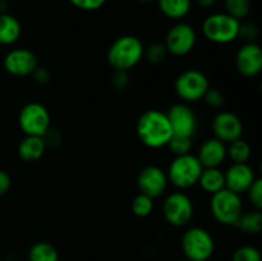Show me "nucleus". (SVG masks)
<instances>
[{
    "mask_svg": "<svg viewBox=\"0 0 262 261\" xmlns=\"http://www.w3.org/2000/svg\"><path fill=\"white\" fill-rule=\"evenodd\" d=\"M136 132L141 142L150 148L165 147L173 136L168 117L158 109L146 110L140 115Z\"/></svg>",
    "mask_w": 262,
    "mask_h": 261,
    "instance_id": "obj_1",
    "label": "nucleus"
},
{
    "mask_svg": "<svg viewBox=\"0 0 262 261\" xmlns=\"http://www.w3.org/2000/svg\"><path fill=\"white\" fill-rule=\"evenodd\" d=\"M142 41L132 35L120 36L107 50V63L114 71L128 72L143 59Z\"/></svg>",
    "mask_w": 262,
    "mask_h": 261,
    "instance_id": "obj_2",
    "label": "nucleus"
},
{
    "mask_svg": "<svg viewBox=\"0 0 262 261\" xmlns=\"http://www.w3.org/2000/svg\"><path fill=\"white\" fill-rule=\"evenodd\" d=\"M241 20L230 17L227 13H214L205 18L202 23V33L210 42L227 45L238 38Z\"/></svg>",
    "mask_w": 262,
    "mask_h": 261,
    "instance_id": "obj_3",
    "label": "nucleus"
},
{
    "mask_svg": "<svg viewBox=\"0 0 262 261\" xmlns=\"http://www.w3.org/2000/svg\"><path fill=\"white\" fill-rule=\"evenodd\" d=\"M204 166L199 161L196 155L174 156L168 169V181L179 189H188L199 183L200 176Z\"/></svg>",
    "mask_w": 262,
    "mask_h": 261,
    "instance_id": "obj_4",
    "label": "nucleus"
},
{
    "mask_svg": "<svg viewBox=\"0 0 262 261\" xmlns=\"http://www.w3.org/2000/svg\"><path fill=\"white\" fill-rule=\"evenodd\" d=\"M182 250L189 261H207L215 252V241L209 230L192 227L182 237Z\"/></svg>",
    "mask_w": 262,
    "mask_h": 261,
    "instance_id": "obj_5",
    "label": "nucleus"
},
{
    "mask_svg": "<svg viewBox=\"0 0 262 261\" xmlns=\"http://www.w3.org/2000/svg\"><path fill=\"white\" fill-rule=\"evenodd\" d=\"M210 210L217 223L223 225H232L237 223L238 217L243 212V204L241 194L232 192L228 188L220 189L211 194Z\"/></svg>",
    "mask_w": 262,
    "mask_h": 261,
    "instance_id": "obj_6",
    "label": "nucleus"
},
{
    "mask_svg": "<svg viewBox=\"0 0 262 261\" xmlns=\"http://www.w3.org/2000/svg\"><path fill=\"white\" fill-rule=\"evenodd\" d=\"M209 87V78L199 69H187L182 72L174 82L177 96L186 104L202 100Z\"/></svg>",
    "mask_w": 262,
    "mask_h": 261,
    "instance_id": "obj_7",
    "label": "nucleus"
},
{
    "mask_svg": "<svg viewBox=\"0 0 262 261\" xmlns=\"http://www.w3.org/2000/svg\"><path fill=\"white\" fill-rule=\"evenodd\" d=\"M18 124L25 136L43 137L50 129V113L40 102H28L20 109Z\"/></svg>",
    "mask_w": 262,
    "mask_h": 261,
    "instance_id": "obj_8",
    "label": "nucleus"
},
{
    "mask_svg": "<svg viewBox=\"0 0 262 261\" xmlns=\"http://www.w3.org/2000/svg\"><path fill=\"white\" fill-rule=\"evenodd\" d=\"M193 202L183 192H173L163 204V215L166 223L173 227H184L193 217Z\"/></svg>",
    "mask_w": 262,
    "mask_h": 261,
    "instance_id": "obj_9",
    "label": "nucleus"
},
{
    "mask_svg": "<svg viewBox=\"0 0 262 261\" xmlns=\"http://www.w3.org/2000/svg\"><path fill=\"white\" fill-rule=\"evenodd\" d=\"M196 41L197 33L193 26L186 22H178L166 32L164 44L169 54L174 56H184L193 50Z\"/></svg>",
    "mask_w": 262,
    "mask_h": 261,
    "instance_id": "obj_10",
    "label": "nucleus"
},
{
    "mask_svg": "<svg viewBox=\"0 0 262 261\" xmlns=\"http://www.w3.org/2000/svg\"><path fill=\"white\" fill-rule=\"evenodd\" d=\"M170 123L173 135L193 138L197 132V115L186 102H177L171 105L165 113Z\"/></svg>",
    "mask_w": 262,
    "mask_h": 261,
    "instance_id": "obj_11",
    "label": "nucleus"
},
{
    "mask_svg": "<svg viewBox=\"0 0 262 261\" xmlns=\"http://www.w3.org/2000/svg\"><path fill=\"white\" fill-rule=\"evenodd\" d=\"M4 69L14 77H27L33 73L38 67L37 55L26 48H17L10 50L3 60Z\"/></svg>",
    "mask_w": 262,
    "mask_h": 261,
    "instance_id": "obj_12",
    "label": "nucleus"
},
{
    "mask_svg": "<svg viewBox=\"0 0 262 261\" xmlns=\"http://www.w3.org/2000/svg\"><path fill=\"white\" fill-rule=\"evenodd\" d=\"M168 183L169 181L166 173L156 165L145 166L140 171L137 178V186L141 193L154 200L165 193Z\"/></svg>",
    "mask_w": 262,
    "mask_h": 261,
    "instance_id": "obj_13",
    "label": "nucleus"
},
{
    "mask_svg": "<svg viewBox=\"0 0 262 261\" xmlns=\"http://www.w3.org/2000/svg\"><path fill=\"white\" fill-rule=\"evenodd\" d=\"M212 132L215 138L228 145L238 138H242L243 123L234 113L219 112L212 119Z\"/></svg>",
    "mask_w": 262,
    "mask_h": 261,
    "instance_id": "obj_14",
    "label": "nucleus"
},
{
    "mask_svg": "<svg viewBox=\"0 0 262 261\" xmlns=\"http://www.w3.org/2000/svg\"><path fill=\"white\" fill-rule=\"evenodd\" d=\"M235 68L245 77H256L262 69V50L256 42L243 44L235 54Z\"/></svg>",
    "mask_w": 262,
    "mask_h": 261,
    "instance_id": "obj_15",
    "label": "nucleus"
},
{
    "mask_svg": "<svg viewBox=\"0 0 262 261\" xmlns=\"http://www.w3.org/2000/svg\"><path fill=\"white\" fill-rule=\"evenodd\" d=\"M225 178V188L230 189L238 194L246 193L248 191L253 182L256 181V174L253 169L245 164H232L227 171H224Z\"/></svg>",
    "mask_w": 262,
    "mask_h": 261,
    "instance_id": "obj_16",
    "label": "nucleus"
},
{
    "mask_svg": "<svg viewBox=\"0 0 262 261\" xmlns=\"http://www.w3.org/2000/svg\"><path fill=\"white\" fill-rule=\"evenodd\" d=\"M197 159L204 168H219L227 159V143L217 138H207L197 151Z\"/></svg>",
    "mask_w": 262,
    "mask_h": 261,
    "instance_id": "obj_17",
    "label": "nucleus"
},
{
    "mask_svg": "<svg viewBox=\"0 0 262 261\" xmlns=\"http://www.w3.org/2000/svg\"><path fill=\"white\" fill-rule=\"evenodd\" d=\"M45 140L40 136H25L23 140L18 145V155L22 160L32 163L37 161L45 155L46 153Z\"/></svg>",
    "mask_w": 262,
    "mask_h": 261,
    "instance_id": "obj_18",
    "label": "nucleus"
},
{
    "mask_svg": "<svg viewBox=\"0 0 262 261\" xmlns=\"http://www.w3.org/2000/svg\"><path fill=\"white\" fill-rule=\"evenodd\" d=\"M22 33V26L14 15L0 13V45H13Z\"/></svg>",
    "mask_w": 262,
    "mask_h": 261,
    "instance_id": "obj_19",
    "label": "nucleus"
},
{
    "mask_svg": "<svg viewBox=\"0 0 262 261\" xmlns=\"http://www.w3.org/2000/svg\"><path fill=\"white\" fill-rule=\"evenodd\" d=\"M197 184H200L206 193H216L220 189L225 188L224 171L219 168H204Z\"/></svg>",
    "mask_w": 262,
    "mask_h": 261,
    "instance_id": "obj_20",
    "label": "nucleus"
},
{
    "mask_svg": "<svg viewBox=\"0 0 262 261\" xmlns=\"http://www.w3.org/2000/svg\"><path fill=\"white\" fill-rule=\"evenodd\" d=\"M156 3L160 12L174 20L186 17L192 7V0H156Z\"/></svg>",
    "mask_w": 262,
    "mask_h": 261,
    "instance_id": "obj_21",
    "label": "nucleus"
},
{
    "mask_svg": "<svg viewBox=\"0 0 262 261\" xmlns=\"http://www.w3.org/2000/svg\"><path fill=\"white\" fill-rule=\"evenodd\" d=\"M237 229L247 234H257L262 230V214L261 210H250L243 211L234 224Z\"/></svg>",
    "mask_w": 262,
    "mask_h": 261,
    "instance_id": "obj_22",
    "label": "nucleus"
},
{
    "mask_svg": "<svg viewBox=\"0 0 262 261\" xmlns=\"http://www.w3.org/2000/svg\"><path fill=\"white\" fill-rule=\"evenodd\" d=\"M251 155H252V150H251L250 143L243 138H238L227 145V158H229L233 164L248 163Z\"/></svg>",
    "mask_w": 262,
    "mask_h": 261,
    "instance_id": "obj_23",
    "label": "nucleus"
},
{
    "mask_svg": "<svg viewBox=\"0 0 262 261\" xmlns=\"http://www.w3.org/2000/svg\"><path fill=\"white\" fill-rule=\"evenodd\" d=\"M28 260L30 261H59V252L49 242H36L31 246L28 251Z\"/></svg>",
    "mask_w": 262,
    "mask_h": 261,
    "instance_id": "obj_24",
    "label": "nucleus"
},
{
    "mask_svg": "<svg viewBox=\"0 0 262 261\" xmlns=\"http://www.w3.org/2000/svg\"><path fill=\"white\" fill-rule=\"evenodd\" d=\"M225 13L238 20H242L250 14L251 2L250 0H224Z\"/></svg>",
    "mask_w": 262,
    "mask_h": 261,
    "instance_id": "obj_25",
    "label": "nucleus"
},
{
    "mask_svg": "<svg viewBox=\"0 0 262 261\" xmlns=\"http://www.w3.org/2000/svg\"><path fill=\"white\" fill-rule=\"evenodd\" d=\"M168 50L164 42H152L143 49V58L151 64H160L168 56Z\"/></svg>",
    "mask_w": 262,
    "mask_h": 261,
    "instance_id": "obj_26",
    "label": "nucleus"
},
{
    "mask_svg": "<svg viewBox=\"0 0 262 261\" xmlns=\"http://www.w3.org/2000/svg\"><path fill=\"white\" fill-rule=\"evenodd\" d=\"M154 199L143 193H138L132 201V212L137 217H146L152 212Z\"/></svg>",
    "mask_w": 262,
    "mask_h": 261,
    "instance_id": "obj_27",
    "label": "nucleus"
},
{
    "mask_svg": "<svg viewBox=\"0 0 262 261\" xmlns=\"http://www.w3.org/2000/svg\"><path fill=\"white\" fill-rule=\"evenodd\" d=\"M166 147L170 150V153L174 156L186 155V154H191L192 150V138L183 137V136H171L170 141L168 142Z\"/></svg>",
    "mask_w": 262,
    "mask_h": 261,
    "instance_id": "obj_28",
    "label": "nucleus"
},
{
    "mask_svg": "<svg viewBox=\"0 0 262 261\" xmlns=\"http://www.w3.org/2000/svg\"><path fill=\"white\" fill-rule=\"evenodd\" d=\"M258 35H260V30H258L257 25L253 22H241L239 23V31H238V38L243 40V42H256Z\"/></svg>",
    "mask_w": 262,
    "mask_h": 261,
    "instance_id": "obj_29",
    "label": "nucleus"
},
{
    "mask_svg": "<svg viewBox=\"0 0 262 261\" xmlns=\"http://www.w3.org/2000/svg\"><path fill=\"white\" fill-rule=\"evenodd\" d=\"M232 261H261V252L253 246H242L234 251Z\"/></svg>",
    "mask_w": 262,
    "mask_h": 261,
    "instance_id": "obj_30",
    "label": "nucleus"
},
{
    "mask_svg": "<svg viewBox=\"0 0 262 261\" xmlns=\"http://www.w3.org/2000/svg\"><path fill=\"white\" fill-rule=\"evenodd\" d=\"M202 99H204L205 104H206L207 106L214 107V109H219V107H222L225 101L223 92L220 91V90L214 89V87H209V90L205 92Z\"/></svg>",
    "mask_w": 262,
    "mask_h": 261,
    "instance_id": "obj_31",
    "label": "nucleus"
},
{
    "mask_svg": "<svg viewBox=\"0 0 262 261\" xmlns=\"http://www.w3.org/2000/svg\"><path fill=\"white\" fill-rule=\"evenodd\" d=\"M248 194V200H250L251 204L255 206V209L261 210L262 207V181L260 178H256V181L253 182L252 186L248 188V191L246 192Z\"/></svg>",
    "mask_w": 262,
    "mask_h": 261,
    "instance_id": "obj_32",
    "label": "nucleus"
},
{
    "mask_svg": "<svg viewBox=\"0 0 262 261\" xmlns=\"http://www.w3.org/2000/svg\"><path fill=\"white\" fill-rule=\"evenodd\" d=\"M106 2L107 0H69L73 7L81 10H86V12H94V10L100 9Z\"/></svg>",
    "mask_w": 262,
    "mask_h": 261,
    "instance_id": "obj_33",
    "label": "nucleus"
},
{
    "mask_svg": "<svg viewBox=\"0 0 262 261\" xmlns=\"http://www.w3.org/2000/svg\"><path fill=\"white\" fill-rule=\"evenodd\" d=\"M129 83V77L128 72L124 71H114L112 76V84L115 90H124Z\"/></svg>",
    "mask_w": 262,
    "mask_h": 261,
    "instance_id": "obj_34",
    "label": "nucleus"
},
{
    "mask_svg": "<svg viewBox=\"0 0 262 261\" xmlns=\"http://www.w3.org/2000/svg\"><path fill=\"white\" fill-rule=\"evenodd\" d=\"M31 76L33 77L36 83L38 84H46L49 81H50V72H49L46 68H43V67H40V66L33 71V73L31 74Z\"/></svg>",
    "mask_w": 262,
    "mask_h": 261,
    "instance_id": "obj_35",
    "label": "nucleus"
},
{
    "mask_svg": "<svg viewBox=\"0 0 262 261\" xmlns=\"http://www.w3.org/2000/svg\"><path fill=\"white\" fill-rule=\"evenodd\" d=\"M12 186V178L5 170L0 169V197L4 196Z\"/></svg>",
    "mask_w": 262,
    "mask_h": 261,
    "instance_id": "obj_36",
    "label": "nucleus"
},
{
    "mask_svg": "<svg viewBox=\"0 0 262 261\" xmlns=\"http://www.w3.org/2000/svg\"><path fill=\"white\" fill-rule=\"evenodd\" d=\"M216 2H217V0H194V3H196L199 7L205 8V9L214 7V5L216 4Z\"/></svg>",
    "mask_w": 262,
    "mask_h": 261,
    "instance_id": "obj_37",
    "label": "nucleus"
},
{
    "mask_svg": "<svg viewBox=\"0 0 262 261\" xmlns=\"http://www.w3.org/2000/svg\"><path fill=\"white\" fill-rule=\"evenodd\" d=\"M136 2L143 3V4H147V3H152V2H155V0H136Z\"/></svg>",
    "mask_w": 262,
    "mask_h": 261,
    "instance_id": "obj_38",
    "label": "nucleus"
},
{
    "mask_svg": "<svg viewBox=\"0 0 262 261\" xmlns=\"http://www.w3.org/2000/svg\"><path fill=\"white\" fill-rule=\"evenodd\" d=\"M178 261H189V260H187V258H182V260H178Z\"/></svg>",
    "mask_w": 262,
    "mask_h": 261,
    "instance_id": "obj_39",
    "label": "nucleus"
}]
</instances>
